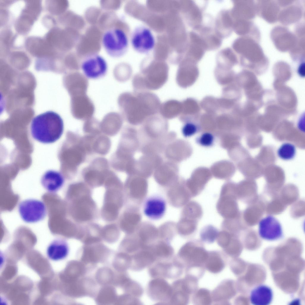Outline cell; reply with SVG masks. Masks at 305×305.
I'll list each match as a JSON object with an SVG mask.
<instances>
[{
	"instance_id": "cell-16",
	"label": "cell",
	"mask_w": 305,
	"mask_h": 305,
	"mask_svg": "<svg viewBox=\"0 0 305 305\" xmlns=\"http://www.w3.org/2000/svg\"><path fill=\"white\" fill-rule=\"evenodd\" d=\"M135 232L145 246L152 245L159 239L158 228L148 221L141 222Z\"/></svg>"
},
{
	"instance_id": "cell-12",
	"label": "cell",
	"mask_w": 305,
	"mask_h": 305,
	"mask_svg": "<svg viewBox=\"0 0 305 305\" xmlns=\"http://www.w3.org/2000/svg\"><path fill=\"white\" fill-rule=\"evenodd\" d=\"M141 220L140 207L129 204L121 216V228L128 234H132L136 232L141 223Z\"/></svg>"
},
{
	"instance_id": "cell-1",
	"label": "cell",
	"mask_w": 305,
	"mask_h": 305,
	"mask_svg": "<svg viewBox=\"0 0 305 305\" xmlns=\"http://www.w3.org/2000/svg\"><path fill=\"white\" fill-rule=\"evenodd\" d=\"M118 103L122 116L133 123L159 113L161 104L157 95L149 91L124 92L119 97Z\"/></svg>"
},
{
	"instance_id": "cell-30",
	"label": "cell",
	"mask_w": 305,
	"mask_h": 305,
	"mask_svg": "<svg viewBox=\"0 0 305 305\" xmlns=\"http://www.w3.org/2000/svg\"><path fill=\"white\" fill-rule=\"evenodd\" d=\"M207 266L208 269L211 272H217L222 268L223 264L221 260L219 258L214 256L210 259Z\"/></svg>"
},
{
	"instance_id": "cell-32",
	"label": "cell",
	"mask_w": 305,
	"mask_h": 305,
	"mask_svg": "<svg viewBox=\"0 0 305 305\" xmlns=\"http://www.w3.org/2000/svg\"><path fill=\"white\" fill-rule=\"evenodd\" d=\"M214 138L213 135L209 133L202 134L199 138L198 141L200 144L204 147H209L213 143Z\"/></svg>"
},
{
	"instance_id": "cell-5",
	"label": "cell",
	"mask_w": 305,
	"mask_h": 305,
	"mask_svg": "<svg viewBox=\"0 0 305 305\" xmlns=\"http://www.w3.org/2000/svg\"><path fill=\"white\" fill-rule=\"evenodd\" d=\"M236 197L235 188L231 184H226L222 187L216 208L218 213L224 219L238 217Z\"/></svg>"
},
{
	"instance_id": "cell-20",
	"label": "cell",
	"mask_w": 305,
	"mask_h": 305,
	"mask_svg": "<svg viewBox=\"0 0 305 305\" xmlns=\"http://www.w3.org/2000/svg\"><path fill=\"white\" fill-rule=\"evenodd\" d=\"M155 259L150 247H145L132 256V269H142L151 264Z\"/></svg>"
},
{
	"instance_id": "cell-29",
	"label": "cell",
	"mask_w": 305,
	"mask_h": 305,
	"mask_svg": "<svg viewBox=\"0 0 305 305\" xmlns=\"http://www.w3.org/2000/svg\"><path fill=\"white\" fill-rule=\"evenodd\" d=\"M233 234L227 231L221 230L219 232L217 237V241L221 246L226 247L229 244Z\"/></svg>"
},
{
	"instance_id": "cell-18",
	"label": "cell",
	"mask_w": 305,
	"mask_h": 305,
	"mask_svg": "<svg viewBox=\"0 0 305 305\" xmlns=\"http://www.w3.org/2000/svg\"><path fill=\"white\" fill-rule=\"evenodd\" d=\"M125 192L127 199L131 203L129 204L140 207L147 195V186L146 183L130 185L126 187Z\"/></svg>"
},
{
	"instance_id": "cell-15",
	"label": "cell",
	"mask_w": 305,
	"mask_h": 305,
	"mask_svg": "<svg viewBox=\"0 0 305 305\" xmlns=\"http://www.w3.org/2000/svg\"><path fill=\"white\" fill-rule=\"evenodd\" d=\"M41 183L47 191L54 193L58 191L63 186L64 179L59 172L49 170L46 172L42 176Z\"/></svg>"
},
{
	"instance_id": "cell-6",
	"label": "cell",
	"mask_w": 305,
	"mask_h": 305,
	"mask_svg": "<svg viewBox=\"0 0 305 305\" xmlns=\"http://www.w3.org/2000/svg\"><path fill=\"white\" fill-rule=\"evenodd\" d=\"M18 211L22 220L28 223H35L43 220L47 213L44 203L34 199L21 201L18 206Z\"/></svg>"
},
{
	"instance_id": "cell-26",
	"label": "cell",
	"mask_w": 305,
	"mask_h": 305,
	"mask_svg": "<svg viewBox=\"0 0 305 305\" xmlns=\"http://www.w3.org/2000/svg\"><path fill=\"white\" fill-rule=\"evenodd\" d=\"M296 152L295 146L288 142L282 144L277 150V155L279 158L285 161L292 159L295 157Z\"/></svg>"
},
{
	"instance_id": "cell-24",
	"label": "cell",
	"mask_w": 305,
	"mask_h": 305,
	"mask_svg": "<svg viewBox=\"0 0 305 305\" xmlns=\"http://www.w3.org/2000/svg\"><path fill=\"white\" fill-rule=\"evenodd\" d=\"M158 229L159 239L168 242L177 233L176 223L172 221L166 222L160 225Z\"/></svg>"
},
{
	"instance_id": "cell-36",
	"label": "cell",
	"mask_w": 305,
	"mask_h": 305,
	"mask_svg": "<svg viewBox=\"0 0 305 305\" xmlns=\"http://www.w3.org/2000/svg\"><path fill=\"white\" fill-rule=\"evenodd\" d=\"M298 73L302 77H304L305 76V64L302 63L299 66L298 70Z\"/></svg>"
},
{
	"instance_id": "cell-21",
	"label": "cell",
	"mask_w": 305,
	"mask_h": 305,
	"mask_svg": "<svg viewBox=\"0 0 305 305\" xmlns=\"http://www.w3.org/2000/svg\"><path fill=\"white\" fill-rule=\"evenodd\" d=\"M70 93L71 97L86 94L88 83L87 78L78 72L70 75Z\"/></svg>"
},
{
	"instance_id": "cell-9",
	"label": "cell",
	"mask_w": 305,
	"mask_h": 305,
	"mask_svg": "<svg viewBox=\"0 0 305 305\" xmlns=\"http://www.w3.org/2000/svg\"><path fill=\"white\" fill-rule=\"evenodd\" d=\"M71 106L72 115L78 119L91 118L95 111L93 103L86 94L71 97Z\"/></svg>"
},
{
	"instance_id": "cell-3",
	"label": "cell",
	"mask_w": 305,
	"mask_h": 305,
	"mask_svg": "<svg viewBox=\"0 0 305 305\" xmlns=\"http://www.w3.org/2000/svg\"><path fill=\"white\" fill-rule=\"evenodd\" d=\"M166 68H153L142 70L136 74L132 80L134 91L140 92L155 90L162 87L168 78Z\"/></svg>"
},
{
	"instance_id": "cell-34",
	"label": "cell",
	"mask_w": 305,
	"mask_h": 305,
	"mask_svg": "<svg viewBox=\"0 0 305 305\" xmlns=\"http://www.w3.org/2000/svg\"><path fill=\"white\" fill-rule=\"evenodd\" d=\"M197 297L200 302L203 304H208L210 302V298L209 293L206 290H200L198 292Z\"/></svg>"
},
{
	"instance_id": "cell-19",
	"label": "cell",
	"mask_w": 305,
	"mask_h": 305,
	"mask_svg": "<svg viewBox=\"0 0 305 305\" xmlns=\"http://www.w3.org/2000/svg\"><path fill=\"white\" fill-rule=\"evenodd\" d=\"M68 252L69 248L67 243L60 238L53 240L48 245L46 251L49 258L55 261L65 258Z\"/></svg>"
},
{
	"instance_id": "cell-17",
	"label": "cell",
	"mask_w": 305,
	"mask_h": 305,
	"mask_svg": "<svg viewBox=\"0 0 305 305\" xmlns=\"http://www.w3.org/2000/svg\"><path fill=\"white\" fill-rule=\"evenodd\" d=\"M273 294L272 289L265 285H260L253 289L250 295L251 304L254 305H268L271 303Z\"/></svg>"
},
{
	"instance_id": "cell-31",
	"label": "cell",
	"mask_w": 305,
	"mask_h": 305,
	"mask_svg": "<svg viewBox=\"0 0 305 305\" xmlns=\"http://www.w3.org/2000/svg\"><path fill=\"white\" fill-rule=\"evenodd\" d=\"M207 258V254L203 250L200 248L195 247L190 259L196 262L201 263L204 261Z\"/></svg>"
},
{
	"instance_id": "cell-22",
	"label": "cell",
	"mask_w": 305,
	"mask_h": 305,
	"mask_svg": "<svg viewBox=\"0 0 305 305\" xmlns=\"http://www.w3.org/2000/svg\"><path fill=\"white\" fill-rule=\"evenodd\" d=\"M198 222L193 218L180 216L176 223L177 233L183 236L193 234L197 231Z\"/></svg>"
},
{
	"instance_id": "cell-11",
	"label": "cell",
	"mask_w": 305,
	"mask_h": 305,
	"mask_svg": "<svg viewBox=\"0 0 305 305\" xmlns=\"http://www.w3.org/2000/svg\"><path fill=\"white\" fill-rule=\"evenodd\" d=\"M143 205L144 215L150 219L157 220L161 219L166 210V202L162 197L153 195L145 199Z\"/></svg>"
},
{
	"instance_id": "cell-14",
	"label": "cell",
	"mask_w": 305,
	"mask_h": 305,
	"mask_svg": "<svg viewBox=\"0 0 305 305\" xmlns=\"http://www.w3.org/2000/svg\"><path fill=\"white\" fill-rule=\"evenodd\" d=\"M156 279L151 281L149 284L148 292L150 296L155 300L162 302L170 299L172 287L162 278Z\"/></svg>"
},
{
	"instance_id": "cell-27",
	"label": "cell",
	"mask_w": 305,
	"mask_h": 305,
	"mask_svg": "<svg viewBox=\"0 0 305 305\" xmlns=\"http://www.w3.org/2000/svg\"><path fill=\"white\" fill-rule=\"evenodd\" d=\"M27 45L31 52L36 55H42L49 53V47L45 42L40 40H30Z\"/></svg>"
},
{
	"instance_id": "cell-28",
	"label": "cell",
	"mask_w": 305,
	"mask_h": 305,
	"mask_svg": "<svg viewBox=\"0 0 305 305\" xmlns=\"http://www.w3.org/2000/svg\"><path fill=\"white\" fill-rule=\"evenodd\" d=\"M219 232L218 229L215 227L211 225H208L201 229L200 235L203 241L211 243L217 238Z\"/></svg>"
},
{
	"instance_id": "cell-7",
	"label": "cell",
	"mask_w": 305,
	"mask_h": 305,
	"mask_svg": "<svg viewBox=\"0 0 305 305\" xmlns=\"http://www.w3.org/2000/svg\"><path fill=\"white\" fill-rule=\"evenodd\" d=\"M80 68L87 78L96 79L105 75L108 66L107 62L102 56L94 53L86 56L81 61Z\"/></svg>"
},
{
	"instance_id": "cell-4",
	"label": "cell",
	"mask_w": 305,
	"mask_h": 305,
	"mask_svg": "<svg viewBox=\"0 0 305 305\" xmlns=\"http://www.w3.org/2000/svg\"><path fill=\"white\" fill-rule=\"evenodd\" d=\"M102 46L108 55L114 58L122 57L127 52L129 40L125 32L117 28L109 29L103 34Z\"/></svg>"
},
{
	"instance_id": "cell-33",
	"label": "cell",
	"mask_w": 305,
	"mask_h": 305,
	"mask_svg": "<svg viewBox=\"0 0 305 305\" xmlns=\"http://www.w3.org/2000/svg\"><path fill=\"white\" fill-rule=\"evenodd\" d=\"M197 130L196 126L191 122L186 123L182 128L184 136L186 137L191 136L196 133Z\"/></svg>"
},
{
	"instance_id": "cell-25",
	"label": "cell",
	"mask_w": 305,
	"mask_h": 305,
	"mask_svg": "<svg viewBox=\"0 0 305 305\" xmlns=\"http://www.w3.org/2000/svg\"><path fill=\"white\" fill-rule=\"evenodd\" d=\"M178 103L176 100L170 99L161 104L159 113L164 118L172 119L177 114Z\"/></svg>"
},
{
	"instance_id": "cell-2",
	"label": "cell",
	"mask_w": 305,
	"mask_h": 305,
	"mask_svg": "<svg viewBox=\"0 0 305 305\" xmlns=\"http://www.w3.org/2000/svg\"><path fill=\"white\" fill-rule=\"evenodd\" d=\"M64 130L61 116L53 111H48L35 116L30 125L32 136L35 140L43 143L50 144L58 140Z\"/></svg>"
},
{
	"instance_id": "cell-23",
	"label": "cell",
	"mask_w": 305,
	"mask_h": 305,
	"mask_svg": "<svg viewBox=\"0 0 305 305\" xmlns=\"http://www.w3.org/2000/svg\"><path fill=\"white\" fill-rule=\"evenodd\" d=\"M167 242L159 240L151 245L152 251L156 259L168 258L172 255L173 248Z\"/></svg>"
},
{
	"instance_id": "cell-10",
	"label": "cell",
	"mask_w": 305,
	"mask_h": 305,
	"mask_svg": "<svg viewBox=\"0 0 305 305\" xmlns=\"http://www.w3.org/2000/svg\"><path fill=\"white\" fill-rule=\"evenodd\" d=\"M259 234L263 239L273 241L282 237L283 232L279 221L273 216L268 215L259 222Z\"/></svg>"
},
{
	"instance_id": "cell-8",
	"label": "cell",
	"mask_w": 305,
	"mask_h": 305,
	"mask_svg": "<svg viewBox=\"0 0 305 305\" xmlns=\"http://www.w3.org/2000/svg\"><path fill=\"white\" fill-rule=\"evenodd\" d=\"M130 41L134 49L142 54H147L154 48L155 41L151 31L143 25L136 27L133 31Z\"/></svg>"
},
{
	"instance_id": "cell-35",
	"label": "cell",
	"mask_w": 305,
	"mask_h": 305,
	"mask_svg": "<svg viewBox=\"0 0 305 305\" xmlns=\"http://www.w3.org/2000/svg\"><path fill=\"white\" fill-rule=\"evenodd\" d=\"M221 288H219L220 295L218 296L219 298H225L231 296V285L228 283L222 286Z\"/></svg>"
},
{
	"instance_id": "cell-13",
	"label": "cell",
	"mask_w": 305,
	"mask_h": 305,
	"mask_svg": "<svg viewBox=\"0 0 305 305\" xmlns=\"http://www.w3.org/2000/svg\"><path fill=\"white\" fill-rule=\"evenodd\" d=\"M166 195L169 204L177 208L183 206L192 197L187 186L183 185L171 186L167 191Z\"/></svg>"
}]
</instances>
